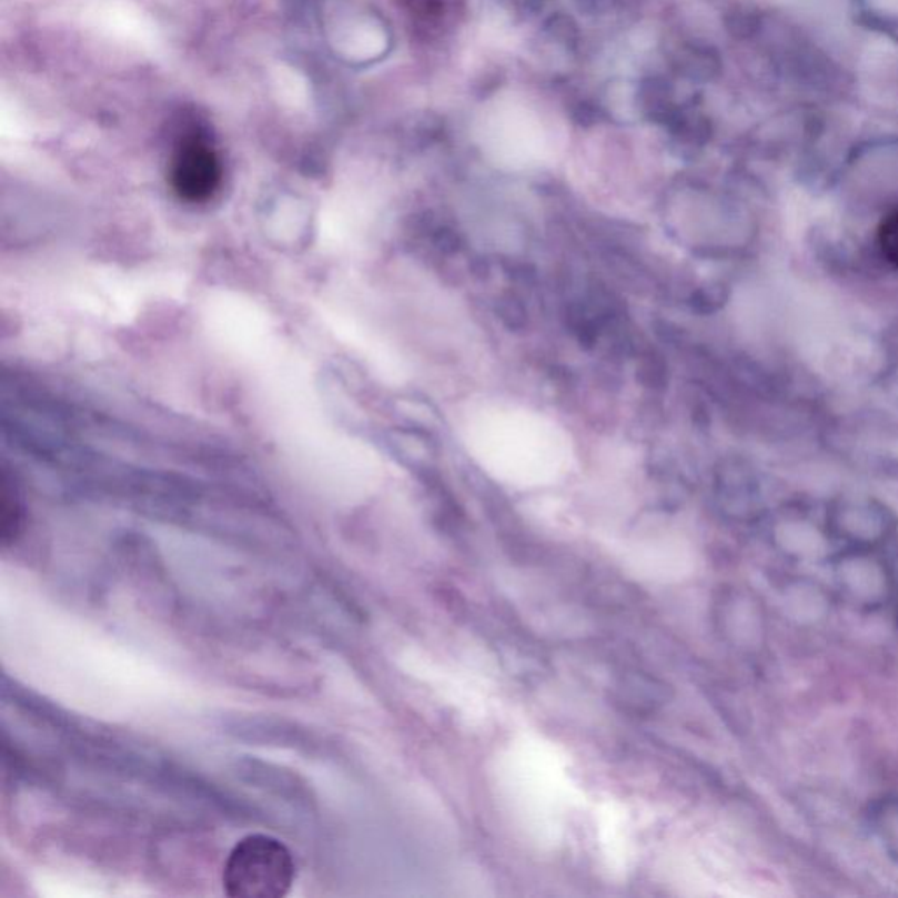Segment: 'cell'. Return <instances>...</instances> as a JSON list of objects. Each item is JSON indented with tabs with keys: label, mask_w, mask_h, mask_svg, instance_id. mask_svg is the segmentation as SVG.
<instances>
[{
	"label": "cell",
	"mask_w": 898,
	"mask_h": 898,
	"mask_svg": "<svg viewBox=\"0 0 898 898\" xmlns=\"http://www.w3.org/2000/svg\"><path fill=\"white\" fill-rule=\"evenodd\" d=\"M295 874V860L283 840L251 834L229 852L223 890L232 898H281L292 890Z\"/></svg>",
	"instance_id": "2"
},
{
	"label": "cell",
	"mask_w": 898,
	"mask_h": 898,
	"mask_svg": "<svg viewBox=\"0 0 898 898\" xmlns=\"http://www.w3.org/2000/svg\"><path fill=\"white\" fill-rule=\"evenodd\" d=\"M21 527V506L14 490L9 486L8 481L2 480L0 490V534L2 543L8 544L17 539Z\"/></svg>",
	"instance_id": "7"
},
{
	"label": "cell",
	"mask_w": 898,
	"mask_h": 898,
	"mask_svg": "<svg viewBox=\"0 0 898 898\" xmlns=\"http://www.w3.org/2000/svg\"><path fill=\"white\" fill-rule=\"evenodd\" d=\"M235 770L243 781L250 783L268 794L278 795L286 803L302 804L305 807L313 804L310 786L292 770L260 760L238 761Z\"/></svg>",
	"instance_id": "4"
},
{
	"label": "cell",
	"mask_w": 898,
	"mask_h": 898,
	"mask_svg": "<svg viewBox=\"0 0 898 898\" xmlns=\"http://www.w3.org/2000/svg\"><path fill=\"white\" fill-rule=\"evenodd\" d=\"M870 824L882 848L898 864V797H886L870 810Z\"/></svg>",
	"instance_id": "6"
},
{
	"label": "cell",
	"mask_w": 898,
	"mask_h": 898,
	"mask_svg": "<svg viewBox=\"0 0 898 898\" xmlns=\"http://www.w3.org/2000/svg\"><path fill=\"white\" fill-rule=\"evenodd\" d=\"M223 165L210 132L199 120L184 117L169 160V181L183 201H210L222 186Z\"/></svg>",
	"instance_id": "3"
},
{
	"label": "cell",
	"mask_w": 898,
	"mask_h": 898,
	"mask_svg": "<svg viewBox=\"0 0 898 898\" xmlns=\"http://www.w3.org/2000/svg\"><path fill=\"white\" fill-rule=\"evenodd\" d=\"M878 241L882 255L891 265L898 269V211L888 214L882 220L881 226H879Z\"/></svg>",
	"instance_id": "8"
},
{
	"label": "cell",
	"mask_w": 898,
	"mask_h": 898,
	"mask_svg": "<svg viewBox=\"0 0 898 898\" xmlns=\"http://www.w3.org/2000/svg\"><path fill=\"white\" fill-rule=\"evenodd\" d=\"M546 30L552 34L556 41L564 42V44H574L577 41V27L573 18L565 17V14H555L549 18L546 23Z\"/></svg>",
	"instance_id": "9"
},
{
	"label": "cell",
	"mask_w": 898,
	"mask_h": 898,
	"mask_svg": "<svg viewBox=\"0 0 898 898\" xmlns=\"http://www.w3.org/2000/svg\"><path fill=\"white\" fill-rule=\"evenodd\" d=\"M842 564L836 568L837 585L851 604L879 607L890 595V576L878 564Z\"/></svg>",
	"instance_id": "5"
},
{
	"label": "cell",
	"mask_w": 898,
	"mask_h": 898,
	"mask_svg": "<svg viewBox=\"0 0 898 898\" xmlns=\"http://www.w3.org/2000/svg\"><path fill=\"white\" fill-rule=\"evenodd\" d=\"M458 434L474 464L509 485H546L576 464V447L567 428L527 405H474L460 422Z\"/></svg>",
	"instance_id": "1"
},
{
	"label": "cell",
	"mask_w": 898,
	"mask_h": 898,
	"mask_svg": "<svg viewBox=\"0 0 898 898\" xmlns=\"http://www.w3.org/2000/svg\"><path fill=\"white\" fill-rule=\"evenodd\" d=\"M573 118L576 120L579 125H594L595 122L601 120V113H598V109L595 105L588 104V102H582V104H577L573 111Z\"/></svg>",
	"instance_id": "10"
}]
</instances>
